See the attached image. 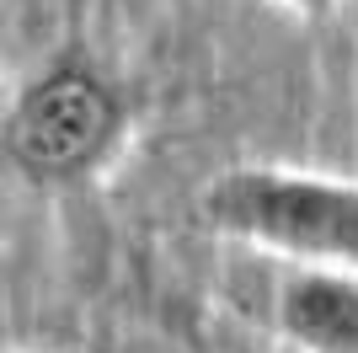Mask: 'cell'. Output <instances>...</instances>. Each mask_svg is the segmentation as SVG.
<instances>
[{
    "label": "cell",
    "instance_id": "3",
    "mask_svg": "<svg viewBox=\"0 0 358 353\" xmlns=\"http://www.w3.org/2000/svg\"><path fill=\"white\" fill-rule=\"evenodd\" d=\"M273 321L299 353H358V273L289 268L273 300Z\"/></svg>",
    "mask_w": 358,
    "mask_h": 353
},
{
    "label": "cell",
    "instance_id": "2",
    "mask_svg": "<svg viewBox=\"0 0 358 353\" xmlns=\"http://www.w3.org/2000/svg\"><path fill=\"white\" fill-rule=\"evenodd\" d=\"M129 134V102L113 75L86 59H54L22 81L0 118V150L32 188H75L118 155Z\"/></svg>",
    "mask_w": 358,
    "mask_h": 353
},
{
    "label": "cell",
    "instance_id": "1",
    "mask_svg": "<svg viewBox=\"0 0 358 353\" xmlns=\"http://www.w3.org/2000/svg\"><path fill=\"white\" fill-rule=\"evenodd\" d=\"M203 220L294 268L358 273V182L294 166H230L203 193Z\"/></svg>",
    "mask_w": 358,
    "mask_h": 353
},
{
    "label": "cell",
    "instance_id": "4",
    "mask_svg": "<svg viewBox=\"0 0 358 353\" xmlns=\"http://www.w3.org/2000/svg\"><path fill=\"white\" fill-rule=\"evenodd\" d=\"M284 11H294L299 22H321V16H331L337 11V0H278Z\"/></svg>",
    "mask_w": 358,
    "mask_h": 353
}]
</instances>
